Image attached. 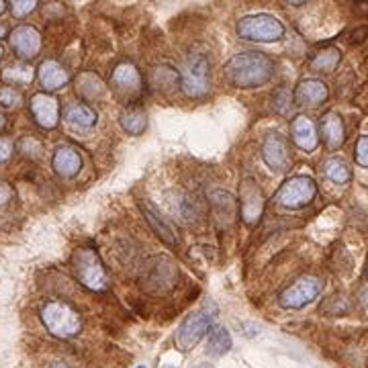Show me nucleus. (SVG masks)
<instances>
[{
    "mask_svg": "<svg viewBox=\"0 0 368 368\" xmlns=\"http://www.w3.org/2000/svg\"><path fill=\"white\" fill-rule=\"evenodd\" d=\"M223 76L234 88H260L272 80L274 62L262 51H242L223 66Z\"/></svg>",
    "mask_w": 368,
    "mask_h": 368,
    "instance_id": "1",
    "label": "nucleus"
},
{
    "mask_svg": "<svg viewBox=\"0 0 368 368\" xmlns=\"http://www.w3.org/2000/svg\"><path fill=\"white\" fill-rule=\"evenodd\" d=\"M72 270L78 283L92 291V293H102L111 286L107 268L102 264L101 256L94 248H78L72 254Z\"/></svg>",
    "mask_w": 368,
    "mask_h": 368,
    "instance_id": "2",
    "label": "nucleus"
},
{
    "mask_svg": "<svg viewBox=\"0 0 368 368\" xmlns=\"http://www.w3.org/2000/svg\"><path fill=\"white\" fill-rule=\"evenodd\" d=\"M41 321H43L45 330L53 337H60V340H70L80 334V330H82L80 313L70 303L60 301V299L48 301L41 307Z\"/></svg>",
    "mask_w": 368,
    "mask_h": 368,
    "instance_id": "3",
    "label": "nucleus"
},
{
    "mask_svg": "<svg viewBox=\"0 0 368 368\" xmlns=\"http://www.w3.org/2000/svg\"><path fill=\"white\" fill-rule=\"evenodd\" d=\"M180 84L186 97L202 99L211 90V66L205 53H188L180 70Z\"/></svg>",
    "mask_w": 368,
    "mask_h": 368,
    "instance_id": "4",
    "label": "nucleus"
},
{
    "mask_svg": "<svg viewBox=\"0 0 368 368\" xmlns=\"http://www.w3.org/2000/svg\"><path fill=\"white\" fill-rule=\"evenodd\" d=\"M235 31L246 41L274 43L285 37V25L272 15L260 13V15H248V17L239 18Z\"/></svg>",
    "mask_w": 368,
    "mask_h": 368,
    "instance_id": "5",
    "label": "nucleus"
},
{
    "mask_svg": "<svg viewBox=\"0 0 368 368\" xmlns=\"http://www.w3.org/2000/svg\"><path fill=\"white\" fill-rule=\"evenodd\" d=\"M213 318H215V305H205L202 309L190 313L178 325L174 342L178 346V350L188 352L193 350L205 335L209 334V330L213 328Z\"/></svg>",
    "mask_w": 368,
    "mask_h": 368,
    "instance_id": "6",
    "label": "nucleus"
},
{
    "mask_svg": "<svg viewBox=\"0 0 368 368\" xmlns=\"http://www.w3.org/2000/svg\"><path fill=\"white\" fill-rule=\"evenodd\" d=\"M318 184L309 176H293L288 178L276 193L274 201L285 209H301L315 199Z\"/></svg>",
    "mask_w": 368,
    "mask_h": 368,
    "instance_id": "7",
    "label": "nucleus"
},
{
    "mask_svg": "<svg viewBox=\"0 0 368 368\" xmlns=\"http://www.w3.org/2000/svg\"><path fill=\"white\" fill-rule=\"evenodd\" d=\"M321 291H323V283L318 276H301L299 281H295L281 293L278 303L285 309H303L313 301H318Z\"/></svg>",
    "mask_w": 368,
    "mask_h": 368,
    "instance_id": "8",
    "label": "nucleus"
},
{
    "mask_svg": "<svg viewBox=\"0 0 368 368\" xmlns=\"http://www.w3.org/2000/svg\"><path fill=\"white\" fill-rule=\"evenodd\" d=\"M141 74L131 62H121L115 66L111 74V88L121 101L134 102L141 97L144 86H141Z\"/></svg>",
    "mask_w": 368,
    "mask_h": 368,
    "instance_id": "9",
    "label": "nucleus"
},
{
    "mask_svg": "<svg viewBox=\"0 0 368 368\" xmlns=\"http://www.w3.org/2000/svg\"><path fill=\"white\" fill-rule=\"evenodd\" d=\"M43 45L41 33L31 25H18L11 33V48L21 62H31L39 55Z\"/></svg>",
    "mask_w": 368,
    "mask_h": 368,
    "instance_id": "10",
    "label": "nucleus"
},
{
    "mask_svg": "<svg viewBox=\"0 0 368 368\" xmlns=\"http://www.w3.org/2000/svg\"><path fill=\"white\" fill-rule=\"evenodd\" d=\"M239 213L246 225H256L264 213V195L254 180H244L239 188Z\"/></svg>",
    "mask_w": 368,
    "mask_h": 368,
    "instance_id": "11",
    "label": "nucleus"
},
{
    "mask_svg": "<svg viewBox=\"0 0 368 368\" xmlns=\"http://www.w3.org/2000/svg\"><path fill=\"white\" fill-rule=\"evenodd\" d=\"M29 109L33 121L41 129H55L60 123V102L55 97H51L48 92H37L29 101Z\"/></svg>",
    "mask_w": 368,
    "mask_h": 368,
    "instance_id": "12",
    "label": "nucleus"
},
{
    "mask_svg": "<svg viewBox=\"0 0 368 368\" xmlns=\"http://www.w3.org/2000/svg\"><path fill=\"white\" fill-rule=\"evenodd\" d=\"M262 160L274 172H285L291 166L288 141L281 134H268L262 144Z\"/></svg>",
    "mask_w": 368,
    "mask_h": 368,
    "instance_id": "13",
    "label": "nucleus"
},
{
    "mask_svg": "<svg viewBox=\"0 0 368 368\" xmlns=\"http://www.w3.org/2000/svg\"><path fill=\"white\" fill-rule=\"evenodd\" d=\"M291 139H293V144L299 150L311 153L319 146V134L315 121L311 117H307V115H299V117L293 119V123H291Z\"/></svg>",
    "mask_w": 368,
    "mask_h": 368,
    "instance_id": "14",
    "label": "nucleus"
},
{
    "mask_svg": "<svg viewBox=\"0 0 368 368\" xmlns=\"http://www.w3.org/2000/svg\"><path fill=\"white\" fill-rule=\"evenodd\" d=\"M328 86L318 78H305L295 86L293 101L299 107H319L321 102L328 101Z\"/></svg>",
    "mask_w": 368,
    "mask_h": 368,
    "instance_id": "15",
    "label": "nucleus"
},
{
    "mask_svg": "<svg viewBox=\"0 0 368 368\" xmlns=\"http://www.w3.org/2000/svg\"><path fill=\"white\" fill-rule=\"evenodd\" d=\"M37 78L43 88V92H55L62 90L67 82H70V74L67 70L60 62L55 60H45L37 67Z\"/></svg>",
    "mask_w": 368,
    "mask_h": 368,
    "instance_id": "16",
    "label": "nucleus"
},
{
    "mask_svg": "<svg viewBox=\"0 0 368 368\" xmlns=\"http://www.w3.org/2000/svg\"><path fill=\"white\" fill-rule=\"evenodd\" d=\"M51 166H53L58 176H62V178H74L82 170V158H80V153L74 150V148L60 146L58 150L53 151Z\"/></svg>",
    "mask_w": 368,
    "mask_h": 368,
    "instance_id": "17",
    "label": "nucleus"
},
{
    "mask_svg": "<svg viewBox=\"0 0 368 368\" xmlns=\"http://www.w3.org/2000/svg\"><path fill=\"white\" fill-rule=\"evenodd\" d=\"M139 209H141L144 217L148 221V225L153 229V234L158 235L164 244H168V246H176L178 244V237L174 234V227L168 223L166 217H162V213L151 202L139 201Z\"/></svg>",
    "mask_w": 368,
    "mask_h": 368,
    "instance_id": "18",
    "label": "nucleus"
},
{
    "mask_svg": "<svg viewBox=\"0 0 368 368\" xmlns=\"http://www.w3.org/2000/svg\"><path fill=\"white\" fill-rule=\"evenodd\" d=\"M321 137L328 150H340L346 139V129L337 113H328L321 121Z\"/></svg>",
    "mask_w": 368,
    "mask_h": 368,
    "instance_id": "19",
    "label": "nucleus"
},
{
    "mask_svg": "<svg viewBox=\"0 0 368 368\" xmlns=\"http://www.w3.org/2000/svg\"><path fill=\"white\" fill-rule=\"evenodd\" d=\"M64 119L74 129H92L97 125V111L84 102H72L64 109Z\"/></svg>",
    "mask_w": 368,
    "mask_h": 368,
    "instance_id": "20",
    "label": "nucleus"
},
{
    "mask_svg": "<svg viewBox=\"0 0 368 368\" xmlns=\"http://www.w3.org/2000/svg\"><path fill=\"white\" fill-rule=\"evenodd\" d=\"M0 78H2V82L6 84V86H15V88L17 86H29V84L33 82L35 70L29 64H25V62H18V64L4 67L0 72Z\"/></svg>",
    "mask_w": 368,
    "mask_h": 368,
    "instance_id": "21",
    "label": "nucleus"
},
{
    "mask_svg": "<svg viewBox=\"0 0 368 368\" xmlns=\"http://www.w3.org/2000/svg\"><path fill=\"white\" fill-rule=\"evenodd\" d=\"M342 62V53L335 48H325L318 51L311 60H309V70L315 74H332L335 67Z\"/></svg>",
    "mask_w": 368,
    "mask_h": 368,
    "instance_id": "22",
    "label": "nucleus"
},
{
    "mask_svg": "<svg viewBox=\"0 0 368 368\" xmlns=\"http://www.w3.org/2000/svg\"><path fill=\"white\" fill-rule=\"evenodd\" d=\"M121 127L129 135H141L148 129V115L141 107H127L121 113Z\"/></svg>",
    "mask_w": 368,
    "mask_h": 368,
    "instance_id": "23",
    "label": "nucleus"
},
{
    "mask_svg": "<svg viewBox=\"0 0 368 368\" xmlns=\"http://www.w3.org/2000/svg\"><path fill=\"white\" fill-rule=\"evenodd\" d=\"M76 92L86 99V101H94L102 97L104 92V84L101 82V78L92 72H82L78 78H76Z\"/></svg>",
    "mask_w": 368,
    "mask_h": 368,
    "instance_id": "24",
    "label": "nucleus"
},
{
    "mask_svg": "<svg viewBox=\"0 0 368 368\" xmlns=\"http://www.w3.org/2000/svg\"><path fill=\"white\" fill-rule=\"evenodd\" d=\"M232 335L225 328L221 325H215L209 330V342H207V354L211 356H223L227 352L232 350Z\"/></svg>",
    "mask_w": 368,
    "mask_h": 368,
    "instance_id": "25",
    "label": "nucleus"
},
{
    "mask_svg": "<svg viewBox=\"0 0 368 368\" xmlns=\"http://www.w3.org/2000/svg\"><path fill=\"white\" fill-rule=\"evenodd\" d=\"M323 174H325L328 180H332V183L335 184L350 183L352 178L350 166H348L342 158H330V160H325V164H323Z\"/></svg>",
    "mask_w": 368,
    "mask_h": 368,
    "instance_id": "26",
    "label": "nucleus"
},
{
    "mask_svg": "<svg viewBox=\"0 0 368 368\" xmlns=\"http://www.w3.org/2000/svg\"><path fill=\"white\" fill-rule=\"evenodd\" d=\"M23 102V94L18 92L15 86H2L0 88V104L4 109H18Z\"/></svg>",
    "mask_w": 368,
    "mask_h": 368,
    "instance_id": "27",
    "label": "nucleus"
},
{
    "mask_svg": "<svg viewBox=\"0 0 368 368\" xmlns=\"http://www.w3.org/2000/svg\"><path fill=\"white\" fill-rule=\"evenodd\" d=\"M37 2L39 0H9V9H11L13 17L25 18L37 9Z\"/></svg>",
    "mask_w": 368,
    "mask_h": 368,
    "instance_id": "28",
    "label": "nucleus"
},
{
    "mask_svg": "<svg viewBox=\"0 0 368 368\" xmlns=\"http://www.w3.org/2000/svg\"><path fill=\"white\" fill-rule=\"evenodd\" d=\"M18 151L25 156V158H39L41 156V151H43V144L39 141V139H35V137H23L21 141H18Z\"/></svg>",
    "mask_w": 368,
    "mask_h": 368,
    "instance_id": "29",
    "label": "nucleus"
},
{
    "mask_svg": "<svg viewBox=\"0 0 368 368\" xmlns=\"http://www.w3.org/2000/svg\"><path fill=\"white\" fill-rule=\"evenodd\" d=\"M354 160L356 164L362 168H368V135H360L356 141V150H354Z\"/></svg>",
    "mask_w": 368,
    "mask_h": 368,
    "instance_id": "30",
    "label": "nucleus"
},
{
    "mask_svg": "<svg viewBox=\"0 0 368 368\" xmlns=\"http://www.w3.org/2000/svg\"><path fill=\"white\" fill-rule=\"evenodd\" d=\"M15 153V141L9 135H0V164L9 162Z\"/></svg>",
    "mask_w": 368,
    "mask_h": 368,
    "instance_id": "31",
    "label": "nucleus"
},
{
    "mask_svg": "<svg viewBox=\"0 0 368 368\" xmlns=\"http://www.w3.org/2000/svg\"><path fill=\"white\" fill-rule=\"evenodd\" d=\"M13 201V186L9 183H0V207Z\"/></svg>",
    "mask_w": 368,
    "mask_h": 368,
    "instance_id": "32",
    "label": "nucleus"
},
{
    "mask_svg": "<svg viewBox=\"0 0 368 368\" xmlns=\"http://www.w3.org/2000/svg\"><path fill=\"white\" fill-rule=\"evenodd\" d=\"M360 301L364 303V305L368 307V286H364V288L360 291Z\"/></svg>",
    "mask_w": 368,
    "mask_h": 368,
    "instance_id": "33",
    "label": "nucleus"
},
{
    "mask_svg": "<svg viewBox=\"0 0 368 368\" xmlns=\"http://www.w3.org/2000/svg\"><path fill=\"white\" fill-rule=\"evenodd\" d=\"M291 4H295V6H301V4H305L307 0H288Z\"/></svg>",
    "mask_w": 368,
    "mask_h": 368,
    "instance_id": "34",
    "label": "nucleus"
},
{
    "mask_svg": "<svg viewBox=\"0 0 368 368\" xmlns=\"http://www.w3.org/2000/svg\"><path fill=\"white\" fill-rule=\"evenodd\" d=\"M4 125H6V119H4V115L0 113V129H4Z\"/></svg>",
    "mask_w": 368,
    "mask_h": 368,
    "instance_id": "35",
    "label": "nucleus"
},
{
    "mask_svg": "<svg viewBox=\"0 0 368 368\" xmlns=\"http://www.w3.org/2000/svg\"><path fill=\"white\" fill-rule=\"evenodd\" d=\"M4 11H6V2H4V0H0V15H2Z\"/></svg>",
    "mask_w": 368,
    "mask_h": 368,
    "instance_id": "36",
    "label": "nucleus"
},
{
    "mask_svg": "<svg viewBox=\"0 0 368 368\" xmlns=\"http://www.w3.org/2000/svg\"><path fill=\"white\" fill-rule=\"evenodd\" d=\"M4 35H6V27H4V25H0V39H2Z\"/></svg>",
    "mask_w": 368,
    "mask_h": 368,
    "instance_id": "37",
    "label": "nucleus"
},
{
    "mask_svg": "<svg viewBox=\"0 0 368 368\" xmlns=\"http://www.w3.org/2000/svg\"><path fill=\"white\" fill-rule=\"evenodd\" d=\"M4 58V50H2V45H0V60Z\"/></svg>",
    "mask_w": 368,
    "mask_h": 368,
    "instance_id": "38",
    "label": "nucleus"
},
{
    "mask_svg": "<svg viewBox=\"0 0 368 368\" xmlns=\"http://www.w3.org/2000/svg\"><path fill=\"white\" fill-rule=\"evenodd\" d=\"M137 368H146V367H137Z\"/></svg>",
    "mask_w": 368,
    "mask_h": 368,
    "instance_id": "39",
    "label": "nucleus"
},
{
    "mask_svg": "<svg viewBox=\"0 0 368 368\" xmlns=\"http://www.w3.org/2000/svg\"><path fill=\"white\" fill-rule=\"evenodd\" d=\"M367 278H368V270H367Z\"/></svg>",
    "mask_w": 368,
    "mask_h": 368,
    "instance_id": "40",
    "label": "nucleus"
},
{
    "mask_svg": "<svg viewBox=\"0 0 368 368\" xmlns=\"http://www.w3.org/2000/svg\"><path fill=\"white\" fill-rule=\"evenodd\" d=\"M166 368H172V367H166Z\"/></svg>",
    "mask_w": 368,
    "mask_h": 368,
    "instance_id": "41",
    "label": "nucleus"
}]
</instances>
